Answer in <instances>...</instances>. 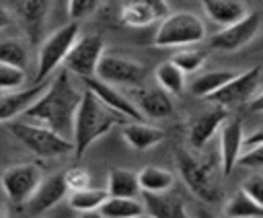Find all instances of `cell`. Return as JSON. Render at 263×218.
Masks as SVG:
<instances>
[{"label": "cell", "instance_id": "cell-1", "mask_svg": "<svg viewBox=\"0 0 263 218\" xmlns=\"http://www.w3.org/2000/svg\"><path fill=\"white\" fill-rule=\"evenodd\" d=\"M82 93L84 88H80L74 76L62 68L49 80L45 93L21 115V119L47 128L64 138H70L74 128V115L82 101Z\"/></svg>", "mask_w": 263, "mask_h": 218}, {"label": "cell", "instance_id": "cell-2", "mask_svg": "<svg viewBox=\"0 0 263 218\" xmlns=\"http://www.w3.org/2000/svg\"><path fill=\"white\" fill-rule=\"evenodd\" d=\"M129 119L119 115L117 111L103 105L86 86L82 93V101L74 115V128H72V146L74 156L82 158V154L99 140L103 138L113 125H123Z\"/></svg>", "mask_w": 263, "mask_h": 218}, {"label": "cell", "instance_id": "cell-3", "mask_svg": "<svg viewBox=\"0 0 263 218\" xmlns=\"http://www.w3.org/2000/svg\"><path fill=\"white\" fill-rule=\"evenodd\" d=\"M175 158L181 179L185 181L189 191L205 204H216L222 195V169L216 167L212 160H201L185 148H179L175 152Z\"/></svg>", "mask_w": 263, "mask_h": 218}, {"label": "cell", "instance_id": "cell-4", "mask_svg": "<svg viewBox=\"0 0 263 218\" xmlns=\"http://www.w3.org/2000/svg\"><path fill=\"white\" fill-rule=\"evenodd\" d=\"M8 125V132L35 156L39 158H60V156H66L70 150H74L72 146V140L70 138H64L47 128H41V125H35V123H29L21 117L12 119V121H6Z\"/></svg>", "mask_w": 263, "mask_h": 218}, {"label": "cell", "instance_id": "cell-5", "mask_svg": "<svg viewBox=\"0 0 263 218\" xmlns=\"http://www.w3.org/2000/svg\"><path fill=\"white\" fill-rule=\"evenodd\" d=\"M205 39V25L193 12H168L156 27L154 45L156 47H187L201 43Z\"/></svg>", "mask_w": 263, "mask_h": 218}, {"label": "cell", "instance_id": "cell-6", "mask_svg": "<svg viewBox=\"0 0 263 218\" xmlns=\"http://www.w3.org/2000/svg\"><path fill=\"white\" fill-rule=\"evenodd\" d=\"M78 39V23H66L64 27L55 29L49 37H45L39 43L37 51V70H35V82L47 80L60 64H64V58L72 49V45Z\"/></svg>", "mask_w": 263, "mask_h": 218}, {"label": "cell", "instance_id": "cell-7", "mask_svg": "<svg viewBox=\"0 0 263 218\" xmlns=\"http://www.w3.org/2000/svg\"><path fill=\"white\" fill-rule=\"evenodd\" d=\"M103 51H105V41L101 35H95V33H88L82 37L78 35L76 43L64 58V70H68L78 80L95 78Z\"/></svg>", "mask_w": 263, "mask_h": 218}, {"label": "cell", "instance_id": "cell-8", "mask_svg": "<svg viewBox=\"0 0 263 218\" xmlns=\"http://www.w3.org/2000/svg\"><path fill=\"white\" fill-rule=\"evenodd\" d=\"M144 76L146 68L140 62L113 53H103L95 74V78L113 86H140Z\"/></svg>", "mask_w": 263, "mask_h": 218}, {"label": "cell", "instance_id": "cell-9", "mask_svg": "<svg viewBox=\"0 0 263 218\" xmlns=\"http://www.w3.org/2000/svg\"><path fill=\"white\" fill-rule=\"evenodd\" d=\"M261 78H263V68L261 66H253V68L236 74L232 80H228L220 90H216L214 95H210L208 101L214 103V105L226 107V109L232 107V105L247 103L259 90Z\"/></svg>", "mask_w": 263, "mask_h": 218}, {"label": "cell", "instance_id": "cell-10", "mask_svg": "<svg viewBox=\"0 0 263 218\" xmlns=\"http://www.w3.org/2000/svg\"><path fill=\"white\" fill-rule=\"evenodd\" d=\"M41 179H43V177H41V171H39V167L33 165V162L12 165V167L4 169V171H2V177H0L4 195H6L10 202L18 204V206L27 204V199H29L31 193L37 189V185H39Z\"/></svg>", "mask_w": 263, "mask_h": 218}, {"label": "cell", "instance_id": "cell-11", "mask_svg": "<svg viewBox=\"0 0 263 218\" xmlns=\"http://www.w3.org/2000/svg\"><path fill=\"white\" fill-rule=\"evenodd\" d=\"M51 0H10V10L14 12L18 25L23 27V33L29 43L37 45L43 39L45 23L49 16Z\"/></svg>", "mask_w": 263, "mask_h": 218}, {"label": "cell", "instance_id": "cell-12", "mask_svg": "<svg viewBox=\"0 0 263 218\" xmlns=\"http://www.w3.org/2000/svg\"><path fill=\"white\" fill-rule=\"evenodd\" d=\"M261 29V14L259 12H249L245 19L238 23L220 29L216 35L210 37V47L220 49V51H236L245 47Z\"/></svg>", "mask_w": 263, "mask_h": 218}, {"label": "cell", "instance_id": "cell-13", "mask_svg": "<svg viewBox=\"0 0 263 218\" xmlns=\"http://www.w3.org/2000/svg\"><path fill=\"white\" fill-rule=\"evenodd\" d=\"M171 12L166 0H121L119 4V21L125 27H148L160 23Z\"/></svg>", "mask_w": 263, "mask_h": 218}, {"label": "cell", "instance_id": "cell-14", "mask_svg": "<svg viewBox=\"0 0 263 218\" xmlns=\"http://www.w3.org/2000/svg\"><path fill=\"white\" fill-rule=\"evenodd\" d=\"M245 148V132L240 117H230L220 128V169L222 175H230L238 165V158Z\"/></svg>", "mask_w": 263, "mask_h": 218}, {"label": "cell", "instance_id": "cell-15", "mask_svg": "<svg viewBox=\"0 0 263 218\" xmlns=\"http://www.w3.org/2000/svg\"><path fill=\"white\" fill-rule=\"evenodd\" d=\"M82 84H84L103 105H107L109 109L117 111V113L123 115L125 119H129V121H146V119L142 117L140 109L136 107V103H134L132 99H127L117 86L107 84V82H103V80H99V78H86V80H82Z\"/></svg>", "mask_w": 263, "mask_h": 218}, {"label": "cell", "instance_id": "cell-16", "mask_svg": "<svg viewBox=\"0 0 263 218\" xmlns=\"http://www.w3.org/2000/svg\"><path fill=\"white\" fill-rule=\"evenodd\" d=\"M49 78L41 80V82H33V86L29 88H16L10 93H4L0 97V121H12L16 117H21L47 88Z\"/></svg>", "mask_w": 263, "mask_h": 218}, {"label": "cell", "instance_id": "cell-17", "mask_svg": "<svg viewBox=\"0 0 263 218\" xmlns=\"http://www.w3.org/2000/svg\"><path fill=\"white\" fill-rule=\"evenodd\" d=\"M226 119H228V109L220 107V105H214L208 111L199 113L189 125V134H187L189 144L193 148H203L212 140V136L222 128V123Z\"/></svg>", "mask_w": 263, "mask_h": 218}, {"label": "cell", "instance_id": "cell-18", "mask_svg": "<svg viewBox=\"0 0 263 218\" xmlns=\"http://www.w3.org/2000/svg\"><path fill=\"white\" fill-rule=\"evenodd\" d=\"M66 183H64V175L55 173L51 177H45L39 181L37 189L31 193V197L27 199V208L31 214H41L47 212L49 208H53L55 204H60L66 197Z\"/></svg>", "mask_w": 263, "mask_h": 218}, {"label": "cell", "instance_id": "cell-19", "mask_svg": "<svg viewBox=\"0 0 263 218\" xmlns=\"http://www.w3.org/2000/svg\"><path fill=\"white\" fill-rule=\"evenodd\" d=\"M142 204L146 214L152 218H189L183 197L173 193L171 189L162 193L142 191Z\"/></svg>", "mask_w": 263, "mask_h": 218}, {"label": "cell", "instance_id": "cell-20", "mask_svg": "<svg viewBox=\"0 0 263 218\" xmlns=\"http://www.w3.org/2000/svg\"><path fill=\"white\" fill-rule=\"evenodd\" d=\"M136 107L140 109L144 119H164V117H171L175 111L171 95L160 86L140 90L136 97Z\"/></svg>", "mask_w": 263, "mask_h": 218}, {"label": "cell", "instance_id": "cell-21", "mask_svg": "<svg viewBox=\"0 0 263 218\" xmlns=\"http://www.w3.org/2000/svg\"><path fill=\"white\" fill-rule=\"evenodd\" d=\"M121 136L134 150H150L164 140V132L146 121H127L121 128Z\"/></svg>", "mask_w": 263, "mask_h": 218}, {"label": "cell", "instance_id": "cell-22", "mask_svg": "<svg viewBox=\"0 0 263 218\" xmlns=\"http://www.w3.org/2000/svg\"><path fill=\"white\" fill-rule=\"evenodd\" d=\"M201 6L210 21H214L222 29L238 23L249 14L242 0H201Z\"/></svg>", "mask_w": 263, "mask_h": 218}, {"label": "cell", "instance_id": "cell-23", "mask_svg": "<svg viewBox=\"0 0 263 218\" xmlns=\"http://www.w3.org/2000/svg\"><path fill=\"white\" fill-rule=\"evenodd\" d=\"M107 193L113 197H136L138 193H142L138 173L123 167L111 169L107 177Z\"/></svg>", "mask_w": 263, "mask_h": 218}, {"label": "cell", "instance_id": "cell-24", "mask_svg": "<svg viewBox=\"0 0 263 218\" xmlns=\"http://www.w3.org/2000/svg\"><path fill=\"white\" fill-rule=\"evenodd\" d=\"M236 76V72L232 70H210L203 74H197L191 82H189V90L195 97L208 99L210 95H214L216 90H220L228 80H232Z\"/></svg>", "mask_w": 263, "mask_h": 218}, {"label": "cell", "instance_id": "cell-25", "mask_svg": "<svg viewBox=\"0 0 263 218\" xmlns=\"http://www.w3.org/2000/svg\"><path fill=\"white\" fill-rule=\"evenodd\" d=\"M138 181H140V189L148 191V193H162L173 189L175 185V175L168 169L156 167V165H148L142 171H138Z\"/></svg>", "mask_w": 263, "mask_h": 218}, {"label": "cell", "instance_id": "cell-26", "mask_svg": "<svg viewBox=\"0 0 263 218\" xmlns=\"http://www.w3.org/2000/svg\"><path fill=\"white\" fill-rule=\"evenodd\" d=\"M226 218H263V208L242 189H238L226 204H224Z\"/></svg>", "mask_w": 263, "mask_h": 218}, {"label": "cell", "instance_id": "cell-27", "mask_svg": "<svg viewBox=\"0 0 263 218\" xmlns=\"http://www.w3.org/2000/svg\"><path fill=\"white\" fill-rule=\"evenodd\" d=\"M103 218H132L138 214H144V204L136 197H113L109 195L103 206L99 208Z\"/></svg>", "mask_w": 263, "mask_h": 218}, {"label": "cell", "instance_id": "cell-28", "mask_svg": "<svg viewBox=\"0 0 263 218\" xmlns=\"http://www.w3.org/2000/svg\"><path fill=\"white\" fill-rule=\"evenodd\" d=\"M154 76H156V82L162 90H166L168 95H181L183 88H185V72L175 66L171 60L168 62H162L156 66L154 70Z\"/></svg>", "mask_w": 263, "mask_h": 218}, {"label": "cell", "instance_id": "cell-29", "mask_svg": "<svg viewBox=\"0 0 263 218\" xmlns=\"http://www.w3.org/2000/svg\"><path fill=\"white\" fill-rule=\"evenodd\" d=\"M109 197L107 189H95V187H86L80 191H70L68 195V206L76 212H95L103 206V202Z\"/></svg>", "mask_w": 263, "mask_h": 218}, {"label": "cell", "instance_id": "cell-30", "mask_svg": "<svg viewBox=\"0 0 263 218\" xmlns=\"http://www.w3.org/2000/svg\"><path fill=\"white\" fill-rule=\"evenodd\" d=\"M27 64H29V51L23 41L8 37L0 43V66H12L25 70Z\"/></svg>", "mask_w": 263, "mask_h": 218}, {"label": "cell", "instance_id": "cell-31", "mask_svg": "<svg viewBox=\"0 0 263 218\" xmlns=\"http://www.w3.org/2000/svg\"><path fill=\"white\" fill-rule=\"evenodd\" d=\"M205 58H208V51L205 49H199V47H183V49H179L171 58V62L175 66H179L185 74H195L205 64Z\"/></svg>", "mask_w": 263, "mask_h": 218}, {"label": "cell", "instance_id": "cell-32", "mask_svg": "<svg viewBox=\"0 0 263 218\" xmlns=\"http://www.w3.org/2000/svg\"><path fill=\"white\" fill-rule=\"evenodd\" d=\"M25 82V70L12 68V66H0V97L4 93L21 88Z\"/></svg>", "mask_w": 263, "mask_h": 218}, {"label": "cell", "instance_id": "cell-33", "mask_svg": "<svg viewBox=\"0 0 263 218\" xmlns=\"http://www.w3.org/2000/svg\"><path fill=\"white\" fill-rule=\"evenodd\" d=\"M99 6H101V0H68V16L72 19V23H78L95 14Z\"/></svg>", "mask_w": 263, "mask_h": 218}, {"label": "cell", "instance_id": "cell-34", "mask_svg": "<svg viewBox=\"0 0 263 218\" xmlns=\"http://www.w3.org/2000/svg\"><path fill=\"white\" fill-rule=\"evenodd\" d=\"M62 175H64V183H66L68 191H80V189L90 187V175L82 167H70Z\"/></svg>", "mask_w": 263, "mask_h": 218}, {"label": "cell", "instance_id": "cell-35", "mask_svg": "<svg viewBox=\"0 0 263 218\" xmlns=\"http://www.w3.org/2000/svg\"><path fill=\"white\" fill-rule=\"evenodd\" d=\"M238 165L249 167V169H261L263 167V144H255V146L247 148V152L240 154Z\"/></svg>", "mask_w": 263, "mask_h": 218}, {"label": "cell", "instance_id": "cell-36", "mask_svg": "<svg viewBox=\"0 0 263 218\" xmlns=\"http://www.w3.org/2000/svg\"><path fill=\"white\" fill-rule=\"evenodd\" d=\"M240 189L247 191L263 208V175H251V177H247Z\"/></svg>", "mask_w": 263, "mask_h": 218}, {"label": "cell", "instance_id": "cell-37", "mask_svg": "<svg viewBox=\"0 0 263 218\" xmlns=\"http://www.w3.org/2000/svg\"><path fill=\"white\" fill-rule=\"evenodd\" d=\"M255 144H263V128L245 138V146H247V148H251V146H255Z\"/></svg>", "mask_w": 263, "mask_h": 218}, {"label": "cell", "instance_id": "cell-38", "mask_svg": "<svg viewBox=\"0 0 263 218\" xmlns=\"http://www.w3.org/2000/svg\"><path fill=\"white\" fill-rule=\"evenodd\" d=\"M249 109L255 111V113H257V111H263V90H261L259 95H255V97L249 101Z\"/></svg>", "mask_w": 263, "mask_h": 218}, {"label": "cell", "instance_id": "cell-39", "mask_svg": "<svg viewBox=\"0 0 263 218\" xmlns=\"http://www.w3.org/2000/svg\"><path fill=\"white\" fill-rule=\"evenodd\" d=\"M4 25H6V8L4 2L0 0V43L4 41Z\"/></svg>", "mask_w": 263, "mask_h": 218}, {"label": "cell", "instance_id": "cell-40", "mask_svg": "<svg viewBox=\"0 0 263 218\" xmlns=\"http://www.w3.org/2000/svg\"><path fill=\"white\" fill-rule=\"evenodd\" d=\"M195 218H218V216H216V214H212V212H210V210H205V208H199Z\"/></svg>", "mask_w": 263, "mask_h": 218}, {"label": "cell", "instance_id": "cell-41", "mask_svg": "<svg viewBox=\"0 0 263 218\" xmlns=\"http://www.w3.org/2000/svg\"><path fill=\"white\" fill-rule=\"evenodd\" d=\"M78 218H103V214L99 210H95V212H82Z\"/></svg>", "mask_w": 263, "mask_h": 218}, {"label": "cell", "instance_id": "cell-42", "mask_svg": "<svg viewBox=\"0 0 263 218\" xmlns=\"http://www.w3.org/2000/svg\"><path fill=\"white\" fill-rule=\"evenodd\" d=\"M0 177H2V171H0ZM2 181H0V214H2Z\"/></svg>", "mask_w": 263, "mask_h": 218}, {"label": "cell", "instance_id": "cell-43", "mask_svg": "<svg viewBox=\"0 0 263 218\" xmlns=\"http://www.w3.org/2000/svg\"><path fill=\"white\" fill-rule=\"evenodd\" d=\"M132 218H152V216H148V214L144 212V214H138V216H132Z\"/></svg>", "mask_w": 263, "mask_h": 218}, {"label": "cell", "instance_id": "cell-44", "mask_svg": "<svg viewBox=\"0 0 263 218\" xmlns=\"http://www.w3.org/2000/svg\"><path fill=\"white\" fill-rule=\"evenodd\" d=\"M0 218H4V212H2V214H0Z\"/></svg>", "mask_w": 263, "mask_h": 218}]
</instances>
